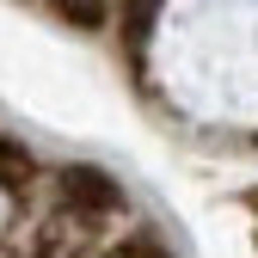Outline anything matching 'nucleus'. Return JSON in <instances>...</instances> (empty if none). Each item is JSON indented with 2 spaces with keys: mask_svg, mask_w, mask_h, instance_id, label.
<instances>
[{
  "mask_svg": "<svg viewBox=\"0 0 258 258\" xmlns=\"http://www.w3.org/2000/svg\"><path fill=\"white\" fill-rule=\"evenodd\" d=\"M61 203L74 215H117L123 209V184L105 172V166H61Z\"/></svg>",
  "mask_w": 258,
  "mask_h": 258,
  "instance_id": "1",
  "label": "nucleus"
},
{
  "mask_svg": "<svg viewBox=\"0 0 258 258\" xmlns=\"http://www.w3.org/2000/svg\"><path fill=\"white\" fill-rule=\"evenodd\" d=\"M31 178H37V160H31V148H25V142H13V136H0V190L25 197Z\"/></svg>",
  "mask_w": 258,
  "mask_h": 258,
  "instance_id": "2",
  "label": "nucleus"
},
{
  "mask_svg": "<svg viewBox=\"0 0 258 258\" xmlns=\"http://www.w3.org/2000/svg\"><path fill=\"white\" fill-rule=\"evenodd\" d=\"M61 19L68 25H105V13H92V7H61Z\"/></svg>",
  "mask_w": 258,
  "mask_h": 258,
  "instance_id": "3",
  "label": "nucleus"
}]
</instances>
